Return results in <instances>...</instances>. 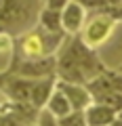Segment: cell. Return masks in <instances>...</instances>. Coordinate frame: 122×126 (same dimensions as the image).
<instances>
[{"label": "cell", "mask_w": 122, "mask_h": 126, "mask_svg": "<svg viewBox=\"0 0 122 126\" xmlns=\"http://www.w3.org/2000/svg\"><path fill=\"white\" fill-rule=\"evenodd\" d=\"M103 61L99 59L97 50L88 48L80 36H72L63 42V46L57 53V78L65 82H76V84H88L97 76L105 72Z\"/></svg>", "instance_id": "cell-1"}, {"label": "cell", "mask_w": 122, "mask_h": 126, "mask_svg": "<svg viewBox=\"0 0 122 126\" xmlns=\"http://www.w3.org/2000/svg\"><path fill=\"white\" fill-rule=\"evenodd\" d=\"M65 42V34H51L40 25L25 30L17 40V57L19 59H42L57 55L61 44Z\"/></svg>", "instance_id": "cell-2"}, {"label": "cell", "mask_w": 122, "mask_h": 126, "mask_svg": "<svg viewBox=\"0 0 122 126\" xmlns=\"http://www.w3.org/2000/svg\"><path fill=\"white\" fill-rule=\"evenodd\" d=\"M42 0H0V32H25L38 17Z\"/></svg>", "instance_id": "cell-3"}, {"label": "cell", "mask_w": 122, "mask_h": 126, "mask_svg": "<svg viewBox=\"0 0 122 126\" xmlns=\"http://www.w3.org/2000/svg\"><path fill=\"white\" fill-rule=\"evenodd\" d=\"M116 25H118V21H116L109 13L99 11L95 17H90L88 21L84 23V27H82V32L78 34V36H80V40L84 42L88 48L97 50L99 46H103L105 42L112 38Z\"/></svg>", "instance_id": "cell-4"}, {"label": "cell", "mask_w": 122, "mask_h": 126, "mask_svg": "<svg viewBox=\"0 0 122 126\" xmlns=\"http://www.w3.org/2000/svg\"><path fill=\"white\" fill-rule=\"evenodd\" d=\"M17 65L11 67V74L21 78H30V80H40V78L53 76L57 72V55L51 57H42V59H15Z\"/></svg>", "instance_id": "cell-5"}, {"label": "cell", "mask_w": 122, "mask_h": 126, "mask_svg": "<svg viewBox=\"0 0 122 126\" xmlns=\"http://www.w3.org/2000/svg\"><path fill=\"white\" fill-rule=\"evenodd\" d=\"M57 88L68 97L70 105L74 111H84L90 103H93V94L86 88V84H76V82H65L57 78Z\"/></svg>", "instance_id": "cell-6"}, {"label": "cell", "mask_w": 122, "mask_h": 126, "mask_svg": "<svg viewBox=\"0 0 122 126\" xmlns=\"http://www.w3.org/2000/svg\"><path fill=\"white\" fill-rule=\"evenodd\" d=\"M86 23V9L78 4L76 0H70L61 11V27L68 36H78Z\"/></svg>", "instance_id": "cell-7"}, {"label": "cell", "mask_w": 122, "mask_h": 126, "mask_svg": "<svg viewBox=\"0 0 122 126\" xmlns=\"http://www.w3.org/2000/svg\"><path fill=\"white\" fill-rule=\"evenodd\" d=\"M32 82L30 78H21V76H15L11 74L9 80H6L4 88L0 93H4L9 97L11 105H32L30 103V93H32Z\"/></svg>", "instance_id": "cell-8"}, {"label": "cell", "mask_w": 122, "mask_h": 126, "mask_svg": "<svg viewBox=\"0 0 122 126\" xmlns=\"http://www.w3.org/2000/svg\"><path fill=\"white\" fill-rule=\"evenodd\" d=\"M57 88V74L53 76H46V78H40V80H34L32 82V93H30V103L40 111V109L46 107L51 94L55 93Z\"/></svg>", "instance_id": "cell-9"}, {"label": "cell", "mask_w": 122, "mask_h": 126, "mask_svg": "<svg viewBox=\"0 0 122 126\" xmlns=\"http://www.w3.org/2000/svg\"><path fill=\"white\" fill-rule=\"evenodd\" d=\"M116 118H118V113L112 107H107L105 103H99V101H93L84 109L86 126H114Z\"/></svg>", "instance_id": "cell-10"}, {"label": "cell", "mask_w": 122, "mask_h": 126, "mask_svg": "<svg viewBox=\"0 0 122 126\" xmlns=\"http://www.w3.org/2000/svg\"><path fill=\"white\" fill-rule=\"evenodd\" d=\"M38 25L42 30L51 32V34H65L63 27H61V11H53L42 6L40 13H38Z\"/></svg>", "instance_id": "cell-11"}, {"label": "cell", "mask_w": 122, "mask_h": 126, "mask_svg": "<svg viewBox=\"0 0 122 126\" xmlns=\"http://www.w3.org/2000/svg\"><path fill=\"white\" fill-rule=\"evenodd\" d=\"M44 109L51 111L55 118H63V116H68V113L74 111L72 105H70V101H68V97H65L59 88H55V93L51 94V99H49V103H46Z\"/></svg>", "instance_id": "cell-12"}, {"label": "cell", "mask_w": 122, "mask_h": 126, "mask_svg": "<svg viewBox=\"0 0 122 126\" xmlns=\"http://www.w3.org/2000/svg\"><path fill=\"white\" fill-rule=\"evenodd\" d=\"M105 86H107V90H116V93H122V74L120 72H109V69H105ZM105 90V93H107Z\"/></svg>", "instance_id": "cell-13"}, {"label": "cell", "mask_w": 122, "mask_h": 126, "mask_svg": "<svg viewBox=\"0 0 122 126\" xmlns=\"http://www.w3.org/2000/svg\"><path fill=\"white\" fill-rule=\"evenodd\" d=\"M59 126H86L84 111H72L68 116L59 118Z\"/></svg>", "instance_id": "cell-14"}, {"label": "cell", "mask_w": 122, "mask_h": 126, "mask_svg": "<svg viewBox=\"0 0 122 126\" xmlns=\"http://www.w3.org/2000/svg\"><path fill=\"white\" fill-rule=\"evenodd\" d=\"M36 126H59V118H55L53 113L46 111V109H40V111H38Z\"/></svg>", "instance_id": "cell-15"}, {"label": "cell", "mask_w": 122, "mask_h": 126, "mask_svg": "<svg viewBox=\"0 0 122 126\" xmlns=\"http://www.w3.org/2000/svg\"><path fill=\"white\" fill-rule=\"evenodd\" d=\"M76 2H78V4H82L86 11H97V13L109 6L107 0H76Z\"/></svg>", "instance_id": "cell-16"}, {"label": "cell", "mask_w": 122, "mask_h": 126, "mask_svg": "<svg viewBox=\"0 0 122 126\" xmlns=\"http://www.w3.org/2000/svg\"><path fill=\"white\" fill-rule=\"evenodd\" d=\"M70 0H46L44 6L46 9H53V11H63V6L68 4Z\"/></svg>", "instance_id": "cell-17"}, {"label": "cell", "mask_w": 122, "mask_h": 126, "mask_svg": "<svg viewBox=\"0 0 122 126\" xmlns=\"http://www.w3.org/2000/svg\"><path fill=\"white\" fill-rule=\"evenodd\" d=\"M9 76H11V72H0V90L4 88V84H6V80H9Z\"/></svg>", "instance_id": "cell-18"}, {"label": "cell", "mask_w": 122, "mask_h": 126, "mask_svg": "<svg viewBox=\"0 0 122 126\" xmlns=\"http://www.w3.org/2000/svg\"><path fill=\"white\" fill-rule=\"evenodd\" d=\"M114 126H122V118H116V122H114Z\"/></svg>", "instance_id": "cell-19"}, {"label": "cell", "mask_w": 122, "mask_h": 126, "mask_svg": "<svg viewBox=\"0 0 122 126\" xmlns=\"http://www.w3.org/2000/svg\"><path fill=\"white\" fill-rule=\"evenodd\" d=\"M116 72H120V74H122V61H120V65L116 67Z\"/></svg>", "instance_id": "cell-20"}, {"label": "cell", "mask_w": 122, "mask_h": 126, "mask_svg": "<svg viewBox=\"0 0 122 126\" xmlns=\"http://www.w3.org/2000/svg\"><path fill=\"white\" fill-rule=\"evenodd\" d=\"M118 118H122V111H120V113H118Z\"/></svg>", "instance_id": "cell-21"}, {"label": "cell", "mask_w": 122, "mask_h": 126, "mask_svg": "<svg viewBox=\"0 0 122 126\" xmlns=\"http://www.w3.org/2000/svg\"><path fill=\"white\" fill-rule=\"evenodd\" d=\"M0 113H2V105H0Z\"/></svg>", "instance_id": "cell-22"}, {"label": "cell", "mask_w": 122, "mask_h": 126, "mask_svg": "<svg viewBox=\"0 0 122 126\" xmlns=\"http://www.w3.org/2000/svg\"><path fill=\"white\" fill-rule=\"evenodd\" d=\"M118 4H122V0H120V2H118Z\"/></svg>", "instance_id": "cell-23"}, {"label": "cell", "mask_w": 122, "mask_h": 126, "mask_svg": "<svg viewBox=\"0 0 122 126\" xmlns=\"http://www.w3.org/2000/svg\"><path fill=\"white\" fill-rule=\"evenodd\" d=\"M30 126H36V124H30Z\"/></svg>", "instance_id": "cell-24"}, {"label": "cell", "mask_w": 122, "mask_h": 126, "mask_svg": "<svg viewBox=\"0 0 122 126\" xmlns=\"http://www.w3.org/2000/svg\"><path fill=\"white\" fill-rule=\"evenodd\" d=\"M42 2H46V0H42Z\"/></svg>", "instance_id": "cell-25"}]
</instances>
